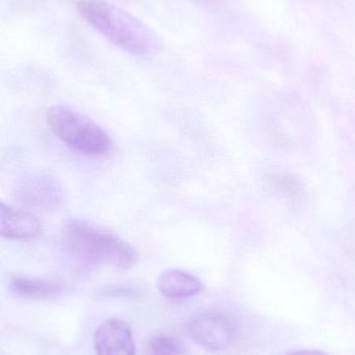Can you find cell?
Returning <instances> with one entry per match:
<instances>
[{"instance_id":"ba28073f","label":"cell","mask_w":355,"mask_h":355,"mask_svg":"<svg viewBox=\"0 0 355 355\" xmlns=\"http://www.w3.org/2000/svg\"><path fill=\"white\" fill-rule=\"evenodd\" d=\"M156 287L167 298L193 297L204 290V285L198 277L179 269H167L160 273Z\"/></svg>"},{"instance_id":"6da1fadb","label":"cell","mask_w":355,"mask_h":355,"mask_svg":"<svg viewBox=\"0 0 355 355\" xmlns=\"http://www.w3.org/2000/svg\"><path fill=\"white\" fill-rule=\"evenodd\" d=\"M76 10L85 22L123 51L145 56L160 49V40L149 27L110 2L77 0Z\"/></svg>"},{"instance_id":"30bf717a","label":"cell","mask_w":355,"mask_h":355,"mask_svg":"<svg viewBox=\"0 0 355 355\" xmlns=\"http://www.w3.org/2000/svg\"><path fill=\"white\" fill-rule=\"evenodd\" d=\"M185 345L181 340L171 336L160 335L152 338L146 346L145 355H185Z\"/></svg>"},{"instance_id":"3957f363","label":"cell","mask_w":355,"mask_h":355,"mask_svg":"<svg viewBox=\"0 0 355 355\" xmlns=\"http://www.w3.org/2000/svg\"><path fill=\"white\" fill-rule=\"evenodd\" d=\"M48 126L67 147L83 155L102 157L110 153L113 141L106 130L83 112L66 105L48 108Z\"/></svg>"},{"instance_id":"52a82bcc","label":"cell","mask_w":355,"mask_h":355,"mask_svg":"<svg viewBox=\"0 0 355 355\" xmlns=\"http://www.w3.org/2000/svg\"><path fill=\"white\" fill-rule=\"evenodd\" d=\"M43 233L39 219L27 211L0 204V234L8 239L29 241Z\"/></svg>"},{"instance_id":"7a4b0ae2","label":"cell","mask_w":355,"mask_h":355,"mask_svg":"<svg viewBox=\"0 0 355 355\" xmlns=\"http://www.w3.org/2000/svg\"><path fill=\"white\" fill-rule=\"evenodd\" d=\"M63 239L68 252L90 266L106 264L129 270L138 262L137 250L129 242L85 219L69 218L63 229Z\"/></svg>"},{"instance_id":"277c9868","label":"cell","mask_w":355,"mask_h":355,"mask_svg":"<svg viewBox=\"0 0 355 355\" xmlns=\"http://www.w3.org/2000/svg\"><path fill=\"white\" fill-rule=\"evenodd\" d=\"M15 196L23 206L41 212L58 210L65 202L60 182L44 173H31L21 178L15 187Z\"/></svg>"},{"instance_id":"5b68a950","label":"cell","mask_w":355,"mask_h":355,"mask_svg":"<svg viewBox=\"0 0 355 355\" xmlns=\"http://www.w3.org/2000/svg\"><path fill=\"white\" fill-rule=\"evenodd\" d=\"M189 334L198 345L213 352H221L233 343L237 329L226 315L206 312L192 319Z\"/></svg>"},{"instance_id":"8fae6325","label":"cell","mask_w":355,"mask_h":355,"mask_svg":"<svg viewBox=\"0 0 355 355\" xmlns=\"http://www.w3.org/2000/svg\"><path fill=\"white\" fill-rule=\"evenodd\" d=\"M286 355H327L324 352H318V350H298V352H290Z\"/></svg>"},{"instance_id":"9c48e42d","label":"cell","mask_w":355,"mask_h":355,"mask_svg":"<svg viewBox=\"0 0 355 355\" xmlns=\"http://www.w3.org/2000/svg\"><path fill=\"white\" fill-rule=\"evenodd\" d=\"M10 289L15 295L20 297L45 300L58 295L63 287L52 279L17 277L10 281Z\"/></svg>"},{"instance_id":"8992f818","label":"cell","mask_w":355,"mask_h":355,"mask_svg":"<svg viewBox=\"0 0 355 355\" xmlns=\"http://www.w3.org/2000/svg\"><path fill=\"white\" fill-rule=\"evenodd\" d=\"M94 346L97 355L135 354L133 331L126 322L119 319H110L98 327Z\"/></svg>"}]
</instances>
